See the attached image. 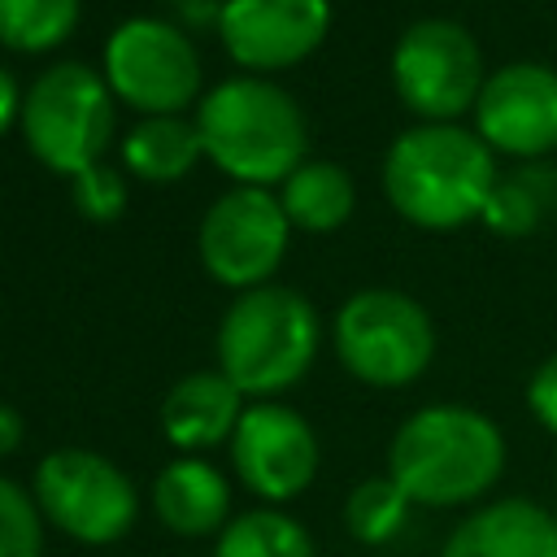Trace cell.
Masks as SVG:
<instances>
[{
    "mask_svg": "<svg viewBox=\"0 0 557 557\" xmlns=\"http://www.w3.org/2000/svg\"><path fill=\"white\" fill-rule=\"evenodd\" d=\"M287 239H292V222L283 213L278 191L235 183L205 209L196 231V252L209 278L235 292H252L270 283V274L287 252Z\"/></svg>",
    "mask_w": 557,
    "mask_h": 557,
    "instance_id": "30bf717a",
    "label": "cell"
},
{
    "mask_svg": "<svg viewBox=\"0 0 557 557\" xmlns=\"http://www.w3.org/2000/svg\"><path fill=\"white\" fill-rule=\"evenodd\" d=\"M17 117H22V91H17V78L0 65V135L17 126Z\"/></svg>",
    "mask_w": 557,
    "mask_h": 557,
    "instance_id": "484cf974",
    "label": "cell"
},
{
    "mask_svg": "<svg viewBox=\"0 0 557 557\" xmlns=\"http://www.w3.org/2000/svg\"><path fill=\"white\" fill-rule=\"evenodd\" d=\"M331 344L357 383L409 387L435 357V322L400 287H361L335 309Z\"/></svg>",
    "mask_w": 557,
    "mask_h": 557,
    "instance_id": "8992f818",
    "label": "cell"
},
{
    "mask_svg": "<svg viewBox=\"0 0 557 557\" xmlns=\"http://www.w3.org/2000/svg\"><path fill=\"white\" fill-rule=\"evenodd\" d=\"M544 183H548V174L540 170H513V174H505L500 170V178H496V187H492V196H487V209H483V226L492 231V235H505V239H522V235H531V231H540V222L548 218V191H544Z\"/></svg>",
    "mask_w": 557,
    "mask_h": 557,
    "instance_id": "7402d4cb",
    "label": "cell"
},
{
    "mask_svg": "<svg viewBox=\"0 0 557 557\" xmlns=\"http://www.w3.org/2000/svg\"><path fill=\"white\" fill-rule=\"evenodd\" d=\"M78 26V0H0V48L57 52Z\"/></svg>",
    "mask_w": 557,
    "mask_h": 557,
    "instance_id": "ffe728a7",
    "label": "cell"
},
{
    "mask_svg": "<svg viewBox=\"0 0 557 557\" xmlns=\"http://www.w3.org/2000/svg\"><path fill=\"white\" fill-rule=\"evenodd\" d=\"M318 457L313 426L278 400H252L231 435V466L239 483L270 505L300 496L318 474Z\"/></svg>",
    "mask_w": 557,
    "mask_h": 557,
    "instance_id": "7c38bea8",
    "label": "cell"
},
{
    "mask_svg": "<svg viewBox=\"0 0 557 557\" xmlns=\"http://www.w3.org/2000/svg\"><path fill=\"white\" fill-rule=\"evenodd\" d=\"M409 509H413V500L405 496V487L392 474H370L348 492L344 522H348V535L357 544L379 548V544H387V540H396L405 531Z\"/></svg>",
    "mask_w": 557,
    "mask_h": 557,
    "instance_id": "44dd1931",
    "label": "cell"
},
{
    "mask_svg": "<svg viewBox=\"0 0 557 557\" xmlns=\"http://www.w3.org/2000/svg\"><path fill=\"white\" fill-rule=\"evenodd\" d=\"M205 157L196 117L157 113L139 117L122 139V165L144 183H174Z\"/></svg>",
    "mask_w": 557,
    "mask_h": 557,
    "instance_id": "ac0fdd59",
    "label": "cell"
},
{
    "mask_svg": "<svg viewBox=\"0 0 557 557\" xmlns=\"http://www.w3.org/2000/svg\"><path fill=\"white\" fill-rule=\"evenodd\" d=\"M0 557H44V513L26 487L0 474Z\"/></svg>",
    "mask_w": 557,
    "mask_h": 557,
    "instance_id": "603a6c76",
    "label": "cell"
},
{
    "mask_svg": "<svg viewBox=\"0 0 557 557\" xmlns=\"http://www.w3.org/2000/svg\"><path fill=\"white\" fill-rule=\"evenodd\" d=\"M527 409L548 435H557V352L544 357L527 379Z\"/></svg>",
    "mask_w": 557,
    "mask_h": 557,
    "instance_id": "d4e9b609",
    "label": "cell"
},
{
    "mask_svg": "<svg viewBox=\"0 0 557 557\" xmlns=\"http://www.w3.org/2000/svg\"><path fill=\"white\" fill-rule=\"evenodd\" d=\"M244 392L222 370H191L183 374L161 400V431L174 448L205 453L213 444H231L244 418Z\"/></svg>",
    "mask_w": 557,
    "mask_h": 557,
    "instance_id": "9a60e30c",
    "label": "cell"
},
{
    "mask_svg": "<svg viewBox=\"0 0 557 557\" xmlns=\"http://www.w3.org/2000/svg\"><path fill=\"white\" fill-rule=\"evenodd\" d=\"M205 157L244 187H274L309 157V122L292 91L261 74H239L196 104Z\"/></svg>",
    "mask_w": 557,
    "mask_h": 557,
    "instance_id": "3957f363",
    "label": "cell"
},
{
    "mask_svg": "<svg viewBox=\"0 0 557 557\" xmlns=\"http://www.w3.org/2000/svg\"><path fill=\"white\" fill-rule=\"evenodd\" d=\"M152 509H157L161 527L174 535H187V540L218 535L231 513V483L218 466H209L200 457H178L157 474Z\"/></svg>",
    "mask_w": 557,
    "mask_h": 557,
    "instance_id": "2e32d148",
    "label": "cell"
},
{
    "mask_svg": "<svg viewBox=\"0 0 557 557\" xmlns=\"http://www.w3.org/2000/svg\"><path fill=\"white\" fill-rule=\"evenodd\" d=\"M70 200H74V209H78L87 222H104V226H109V222H117V218L126 213L131 191H126L122 170L96 161V165H87L83 174L70 178Z\"/></svg>",
    "mask_w": 557,
    "mask_h": 557,
    "instance_id": "cb8c5ba5",
    "label": "cell"
},
{
    "mask_svg": "<svg viewBox=\"0 0 557 557\" xmlns=\"http://www.w3.org/2000/svg\"><path fill=\"white\" fill-rule=\"evenodd\" d=\"M22 435H26V431H22V413L0 400V457H9V453L22 444Z\"/></svg>",
    "mask_w": 557,
    "mask_h": 557,
    "instance_id": "4316f807",
    "label": "cell"
},
{
    "mask_svg": "<svg viewBox=\"0 0 557 557\" xmlns=\"http://www.w3.org/2000/svg\"><path fill=\"white\" fill-rule=\"evenodd\" d=\"M113 100L104 74L83 61H57L22 91V139L52 174L74 178L104 161L117 122Z\"/></svg>",
    "mask_w": 557,
    "mask_h": 557,
    "instance_id": "5b68a950",
    "label": "cell"
},
{
    "mask_svg": "<svg viewBox=\"0 0 557 557\" xmlns=\"http://www.w3.org/2000/svg\"><path fill=\"white\" fill-rule=\"evenodd\" d=\"M500 157L474 126L413 122L383 157V196L418 231H461L483 218Z\"/></svg>",
    "mask_w": 557,
    "mask_h": 557,
    "instance_id": "6da1fadb",
    "label": "cell"
},
{
    "mask_svg": "<svg viewBox=\"0 0 557 557\" xmlns=\"http://www.w3.org/2000/svg\"><path fill=\"white\" fill-rule=\"evenodd\" d=\"M104 83L144 117L183 113L200 96V52L165 17H126L104 39Z\"/></svg>",
    "mask_w": 557,
    "mask_h": 557,
    "instance_id": "ba28073f",
    "label": "cell"
},
{
    "mask_svg": "<svg viewBox=\"0 0 557 557\" xmlns=\"http://www.w3.org/2000/svg\"><path fill=\"white\" fill-rule=\"evenodd\" d=\"M213 22L235 65L274 74L322 48L331 30V0H226Z\"/></svg>",
    "mask_w": 557,
    "mask_h": 557,
    "instance_id": "4fadbf2b",
    "label": "cell"
},
{
    "mask_svg": "<svg viewBox=\"0 0 557 557\" xmlns=\"http://www.w3.org/2000/svg\"><path fill=\"white\" fill-rule=\"evenodd\" d=\"M479 39L453 17H418L392 48V87L418 122H461L483 91Z\"/></svg>",
    "mask_w": 557,
    "mask_h": 557,
    "instance_id": "52a82bcc",
    "label": "cell"
},
{
    "mask_svg": "<svg viewBox=\"0 0 557 557\" xmlns=\"http://www.w3.org/2000/svg\"><path fill=\"white\" fill-rule=\"evenodd\" d=\"M470 117L496 157L540 161L557 152V70L544 61H509L492 70Z\"/></svg>",
    "mask_w": 557,
    "mask_h": 557,
    "instance_id": "8fae6325",
    "label": "cell"
},
{
    "mask_svg": "<svg viewBox=\"0 0 557 557\" xmlns=\"http://www.w3.org/2000/svg\"><path fill=\"white\" fill-rule=\"evenodd\" d=\"M213 557H318L309 531L283 509H244L218 531Z\"/></svg>",
    "mask_w": 557,
    "mask_h": 557,
    "instance_id": "d6986e66",
    "label": "cell"
},
{
    "mask_svg": "<svg viewBox=\"0 0 557 557\" xmlns=\"http://www.w3.org/2000/svg\"><path fill=\"white\" fill-rule=\"evenodd\" d=\"M39 513L78 544H113L135 527V483L91 448H57L35 470Z\"/></svg>",
    "mask_w": 557,
    "mask_h": 557,
    "instance_id": "9c48e42d",
    "label": "cell"
},
{
    "mask_svg": "<svg viewBox=\"0 0 557 557\" xmlns=\"http://www.w3.org/2000/svg\"><path fill=\"white\" fill-rule=\"evenodd\" d=\"M322 344L318 309L296 287L239 292L218 322V370L244 396H278L305 379Z\"/></svg>",
    "mask_w": 557,
    "mask_h": 557,
    "instance_id": "277c9868",
    "label": "cell"
},
{
    "mask_svg": "<svg viewBox=\"0 0 557 557\" xmlns=\"http://www.w3.org/2000/svg\"><path fill=\"white\" fill-rule=\"evenodd\" d=\"M440 557H557V513L531 496H500L470 509Z\"/></svg>",
    "mask_w": 557,
    "mask_h": 557,
    "instance_id": "5bb4252c",
    "label": "cell"
},
{
    "mask_svg": "<svg viewBox=\"0 0 557 557\" xmlns=\"http://www.w3.org/2000/svg\"><path fill=\"white\" fill-rule=\"evenodd\" d=\"M278 200H283V213H287L292 231L331 235L352 218L357 187H352V174L344 165L322 161V157H305L278 183Z\"/></svg>",
    "mask_w": 557,
    "mask_h": 557,
    "instance_id": "e0dca14e",
    "label": "cell"
},
{
    "mask_svg": "<svg viewBox=\"0 0 557 557\" xmlns=\"http://www.w3.org/2000/svg\"><path fill=\"white\" fill-rule=\"evenodd\" d=\"M505 457V435L487 413L440 400L413 409L396 426L387 444V474L413 505L457 509L483 500L500 483Z\"/></svg>",
    "mask_w": 557,
    "mask_h": 557,
    "instance_id": "7a4b0ae2",
    "label": "cell"
}]
</instances>
